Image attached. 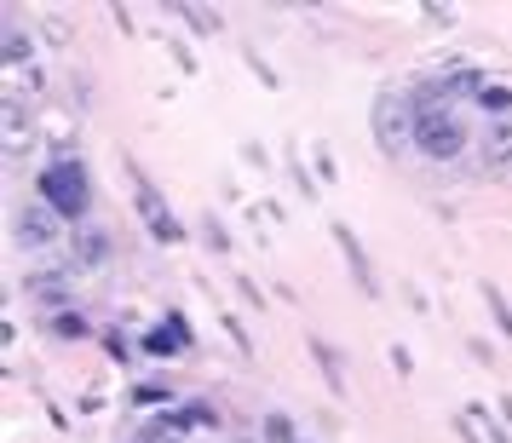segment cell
<instances>
[{
  "instance_id": "7",
  "label": "cell",
  "mask_w": 512,
  "mask_h": 443,
  "mask_svg": "<svg viewBox=\"0 0 512 443\" xmlns=\"http://www.w3.org/2000/svg\"><path fill=\"white\" fill-rule=\"evenodd\" d=\"M139 346L150 351V357H173V351H185V346H190V328L179 323V317H173V323H162V328H150V334H144Z\"/></svg>"
},
{
  "instance_id": "12",
  "label": "cell",
  "mask_w": 512,
  "mask_h": 443,
  "mask_svg": "<svg viewBox=\"0 0 512 443\" xmlns=\"http://www.w3.org/2000/svg\"><path fill=\"white\" fill-rule=\"evenodd\" d=\"M478 104H484L489 116H501V110H512V93H501V87H484V93H478Z\"/></svg>"
},
{
  "instance_id": "10",
  "label": "cell",
  "mask_w": 512,
  "mask_h": 443,
  "mask_svg": "<svg viewBox=\"0 0 512 443\" xmlns=\"http://www.w3.org/2000/svg\"><path fill=\"white\" fill-rule=\"evenodd\" d=\"M75 242H81V248H75L81 265H104V259H110V236H104V231H81Z\"/></svg>"
},
{
  "instance_id": "15",
  "label": "cell",
  "mask_w": 512,
  "mask_h": 443,
  "mask_svg": "<svg viewBox=\"0 0 512 443\" xmlns=\"http://www.w3.org/2000/svg\"><path fill=\"white\" fill-rule=\"evenodd\" d=\"M484 300H489V311L501 317V328H507V340H512V311H507V305H501V294H495V288H484Z\"/></svg>"
},
{
  "instance_id": "14",
  "label": "cell",
  "mask_w": 512,
  "mask_h": 443,
  "mask_svg": "<svg viewBox=\"0 0 512 443\" xmlns=\"http://www.w3.org/2000/svg\"><path fill=\"white\" fill-rule=\"evenodd\" d=\"M52 334H58V340H81L87 323H81V317H52Z\"/></svg>"
},
{
  "instance_id": "13",
  "label": "cell",
  "mask_w": 512,
  "mask_h": 443,
  "mask_svg": "<svg viewBox=\"0 0 512 443\" xmlns=\"http://www.w3.org/2000/svg\"><path fill=\"white\" fill-rule=\"evenodd\" d=\"M24 58H29V41H24L12 24H6V64H24Z\"/></svg>"
},
{
  "instance_id": "8",
  "label": "cell",
  "mask_w": 512,
  "mask_h": 443,
  "mask_svg": "<svg viewBox=\"0 0 512 443\" xmlns=\"http://www.w3.org/2000/svg\"><path fill=\"white\" fill-rule=\"evenodd\" d=\"M0 121H6V150L24 156L29 150V116H24V98H6L0 104Z\"/></svg>"
},
{
  "instance_id": "1",
  "label": "cell",
  "mask_w": 512,
  "mask_h": 443,
  "mask_svg": "<svg viewBox=\"0 0 512 443\" xmlns=\"http://www.w3.org/2000/svg\"><path fill=\"white\" fill-rule=\"evenodd\" d=\"M415 150L438 156V162H449V156L466 150V127L449 116V104L438 98V87H420L415 93Z\"/></svg>"
},
{
  "instance_id": "3",
  "label": "cell",
  "mask_w": 512,
  "mask_h": 443,
  "mask_svg": "<svg viewBox=\"0 0 512 443\" xmlns=\"http://www.w3.org/2000/svg\"><path fill=\"white\" fill-rule=\"evenodd\" d=\"M374 133H380L386 150L415 144V104H403V98H380V110H374Z\"/></svg>"
},
{
  "instance_id": "16",
  "label": "cell",
  "mask_w": 512,
  "mask_h": 443,
  "mask_svg": "<svg viewBox=\"0 0 512 443\" xmlns=\"http://www.w3.org/2000/svg\"><path fill=\"white\" fill-rule=\"evenodd\" d=\"M231 443H254V438H231Z\"/></svg>"
},
{
  "instance_id": "11",
  "label": "cell",
  "mask_w": 512,
  "mask_h": 443,
  "mask_svg": "<svg viewBox=\"0 0 512 443\" xmlns=\"http://www.w3.org/2000/svg\"><path fill=\"white\" fill-rule=\"evenodd\" d=\"M265 443H300L294 438V420L288 415H265Z\"/></svg>"
},
{
  "instance_id": "6",
  "label": "cell",
  "mask_w": 512,
  "mask_h": 443,
  "mask_svg": "<svg viewBox=\"0 0 512 443\" xmlns=\"http://www.w3.org/2000/svg\"><path fill=\"white\" fill-rule=\"evenodd\" d=\"M185 432H190V415L185 409H173V415L144 420L139 432H133V443H185Z\"/></svg>"
},
{
  "instance_id": "9",
  "label": "cell",
  "mask_w": 512,
  "mask_h": 443,
  "mask_svg": "<svg viewBox=\"0 0 512 443\" xmlns=\"http://www.w3.org/2000/svg\"><path fill=\"white\" fill-rule=\"evenodd\" d=\"M334 242H340V254H346L357 288H363V294H374V271H369V259H363V248H357V236H351L346 225H334Z\"/></svg>"
},
{
  "instance_id": "4",
  "label": "cell",
  "mask_w": 512,
  "mask_h": 443,
  "mask_svg": "<svg viewBox=\"0 0 512 443\" xmlns=\"http://www.w3.org/2000/svg\"><path fill=\"white\" fill-rule=\"evenodd\" d=\"M133 208H139V219L150 225V236H156V242H179V225H173V213H167V202L156 196V185H150V179H133Z\"/></svg>"
},
{
  "instance_id": "2",
  "label": "cell",
  "mask_w": 512,
  "mask_h": 443,
  "mask_svg": "<svg viewBox=\"0 0 512 443\" xmlns=\"http://www.w3.org/2000/svg\"><path fill=\"white\" fill-rule=\"evenodd\" d=\"M87 196H93V185H87V167L58 150V156L47 162V173H41V202H47L58 219H81V213H87Z\"/></svg>"
},
{
  "instance_id": "5",
  "label": "cell",
  "mask_w": 512,
  "mask_h": 443,
  "mask_svg": "<svg viewBox=\"0 0 512 443\" xmlns=\"http://www.w3.org/2000/svg\"><path fill=\"white\" fill-rule=\"evenodd\" d=\"M18 242H24V248H47V242H58V213H52L47 202H29V208L18 213Z\"/></svg>"
}]
</instances>
